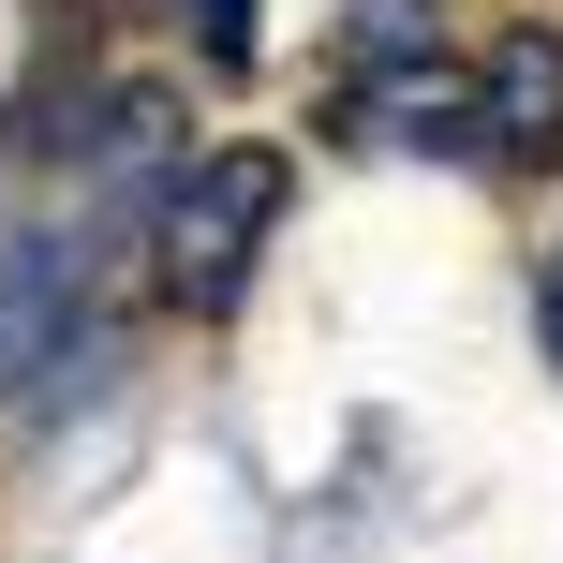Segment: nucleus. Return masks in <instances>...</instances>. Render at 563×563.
I'll return each instance as SVG.
<instances>
[{
	"label": "nucleus",
	"instance_id": "nucleus-1",
	"mask_svg": "<svg viewBox=\"0 0 563 563\" xmlns=\"http://www.w3.org/2000/svg\"><path fill=\"white\" fill-rule=\"evenodd\" d=\"M282 194H297V164H282V148H208V164H164V208H148V238H164V297H178V311H238V297H253L267 223H282Z\"/></svg>",
	"mask_w": 563,
	"mask_h": 563
},
{
	"label": "nucleus",
	"instance_id": "nucleus-2",
	"mask_svg": "<svg viewBox=\"0 0 563 563\" xmlns=\"http://www.w3.org/2000/svg\"><path fill=\"white\" fill-rule=\"evenodd\" d=\"M460 148L475 164H549L563 148V30L519 15L505 45L475 59V89H460Z\"/></svg>",
	"mask_w": 563,
	"mask_h": 563
},
{
	"label": "nucleus",
	"instance_id": "nucleus-3",
	"mask_svg": "<svg viewBox=\"0 0 563 563\" xmlns=\"http://www.w3.org/2000/svg\"><path fill=\"white\" fill-rule=\"evenodd\" d=\"M445 75V0H356V89Z\"/></svg>",
	"mask_w": 563,
	"mask_h": 563
},
{
	"label": "nucleus",
	"instance_id": "nucleus-4",
	"mask_svg": "<svg viewBox=\"0 0 563 563\" xmlns=\"http://www.w3.org/2000/svg\"><path fill=\"white\" fill-rule=\"evenodd\" d=\"M178 15H194L208 75H253V0H178Z\"/></svg>",
	"mask_w": 563,
	"mask_h": 563
}]
</instances>
